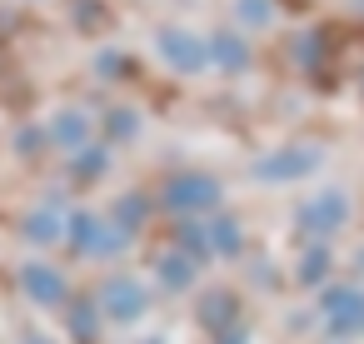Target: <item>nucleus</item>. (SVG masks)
Listing matches in <instances>:
<instances>
[{
	"mask_svg": "<svg viewBox=\"0 0 364 344\" xmlns=\"http://www.w3.org/2000/svg\"><path fill=\"white\" fill-rule=\"evenodd\" d=\"M31 235H36V240H50V235H55L50 215H36V220H31Z\"/></svg>",
	"mask_w": 364,
	"mask_h": 344,
	"instance_id": "nucleus-13",
	"label": "nucleus"
},
{
	"mask_svg": "<svg viewBox=\"0 0 364 344\" xmlns=\"http://www.w3.org/2000/svg\"><path fill=\"white\" fill-rule=\"evenodd\" d=\"M225 309H230V299H225V294H215V299L205 304V319H210V324H220V319H225Z\"/></svg>",
	"mask_w": 364,
	"mask_h": 344,
	"instance_id": "nucleus-12",
	"label": "nucleus"
},
{
	"mask_svg": "<svg viewBox=\"0 0 364 344\" xmlns=\"http://www.w3.org/2000/svg\"><path fill=\"white\" fill-rule=\"evenodd\" d=\"M324 274V249H314L309 259H304V279H319Z\"/></svg>",
	"mask_w": 364,
	"mask_h": 344,
	"instance_id": "nucleus-14",
	"label": "nucleus"
},
{
	"mask_svg": "<svg viewBox=\"0 0 364 344\" xmlns=\"http://www.w3.org/2000/svg\"><path fill=\"white\" fill-rule=\"evenodd\" d=\"M314 165H319V150H279V155L259 160L255 175H259V180H299V175H309Z\"/></svg>",
	"mask_w": 364,
	"mask_h": 344,
	"instance_id": "nucleus-2",
	"label": "nucleus"
},
{
	"mask_svg": "<svg viewBox=\"0 0 364 344\" xmlns=\"http://www.w3.org/2000/svg\"><path fill=\"white\" fill-rule=\"evenodd\" d=\"M160 50H165V60L175 70H205V60H210V50L195 36H185V31H165L160 36Z\"/></svg>",
	"mask_w": 364,
	"mask_h": 344,
	"instance_id": "nucleus-4",
	"label": "nucleus"
},
{
	"mask_svg": "<svg viewBox=\"0 0 364 344\" xmlns=\"http://www.w3.org/2000/svg\"><path fill=\"white\" fill-rule=\"evenodd\" d=\"M55 130H60V140H65V145H80V140H85V120H80V115H60V125H55Z\"/></svg>",
	"mask_w": 364,
	"mask_h": 344,
	"instance_id": "nucleus-9",
	"label": "nucleus"
},
{
	"mask_svg": "<svg viewBox=\"0 0 364 344\" xmlns=\"http://www.w3.org/2000/svg\"><path fill=\"white\" fill-rule=\"evenodd\" d=\"M160 279H165L170 289H180V284H190V259H180V254H170V259L160 264Z\"/></svg>",
	"mask_w": 364,
	"mask_h": 344,
	"instance_id": "nucleus-8",
	"label": "nucleus"
},
{
	"mask_svg": "<svg viewBox=\"0 0 364 344\" xmlns=\"http://www.w3.org/2000/svg\"><path fill=\"white\" fill-rule=\"evenodd\" d=\"M26 289H31L41 304H50V299L65 294V284H60V274H55L50 264H31V269H26Z\"/></svg>",
	"mask_w": 364,
	"mask_h": 344,
	"instance_id": "nucleus-7",
	"label": "nucleus"
},
{
	"mask_svg": "<svg viewBox=\"0 0 364 344\" xmlns=\"http://www.w3.org/2000/svg\"><path fill=\"white\" fill-rule=\"evenodd\" d=\"M215 50H220L225 65H245V45L240 41H215Z\"/></svg>",
	"mask_w": 364,
	"mask_h": 344,
	"instance_id": "nucleus-11",
	"label": "nucleus"
},
{
	"mask_svg": "<svg viewBox=\"0 0 364 344\" xmlns=\"http://www.w3.org/2000/svg\"><path fill=\"white\" fill-rule=\"evenodd\" d=\"M339 220H344V195H324V200H314V205L304 210V225L319 230V235L339 230Z\"/></svg>",
	"mask_w": 364,
	"mask_h": 344,
	"instance_id": "nucleus-6",
	"label": "nucleus"
},
{
	"mask_svg": "<svg viewBox=\"0 0 364 344\" xmlns=\"http://www.w3.org/2000/svg\"><path fill=\"white\" fill-rule=\"evenodd\" d=\"M240 11H245V21H264V11H269V6H264V0H245Z\"/></svg>",
	"mask_w": 364,
	"mask_h": 344,
	"instance_id": "nucleus-15",
	"label": "nucleus"
},
{
	"mask_svg": "<svg viewBox=\"0 0 364 344\" xmlns=\"http://www.w3.org/2000/svg\"><path fill=\"white\" fill-rule=\"evenodd\" d=\"M324 314H329L334 334H354V329H364V294H354V289H329V294H324Z\"/></svg>",
	"mask_w": 364,
	"mask_h": 344,
	"instance_id": "nucleus-3",
	"label": "nucleus"
},
{
	"mask_svg": "<svg viewBox=\"0 0 364 344\" xmlns=\"http://www.w3.org/2000/svg\"><path fill=\"white\" fill-rule=\"evenodd\" d=\"M105 309H110L115 319H135V314L145 309V289H140L135 279H110V284H105Z\"/></svg>",
	"mask_w": 364,
	"mask_h": 344,
	"instance_id": "nucleus-5",
	"label": "nucleus"
},
{
	"mask_svg": "<svg viewBox=\"0 0 364 344\" xmlns=\"http://www.w3.org/2000/svg\"><path fill=\"white\" fill-rule=\"evenodd\" d=\"M215 244H220L225 254H230V249H240V230H235L230 220H220V225H215Z\"/></svg>",
	"mask_w": 364,
	"mask_h": 344,
	"instance_id": "nucleus-10",
	"label": "nucleus"
},
{
	"mask_svg": "<svg viewBox=\"0 0 364 344\" xmlns=\"http://www.w3.org/2000/svg\"><path fill=\"white\" fill-rule=\"evenodd\" d=\"M36 344H46V339H36Z\"/></svg>",
	"mask_w": 364,
	"mask_h": 344,
	"instance_id": "nucleus-16",
	"label": "nucleus"
},
{
	"mask_svg": "<svg viewBox=\"0 0 364 344\" xmlns=\"http://www.w3.org/2000/svg\"><path fill=\"white\" fill-rule=\"evenodd\" d=\"M215 200H220V185L205 180V175H180V180H170V190H165V205H170V210H205V205H215Z\"/></svg>",
	"mask_w": 364,
	"mask_h": 344,
	"instance_id": "nucleus-1",
	"label": "nucleus"
}]
</instances>
